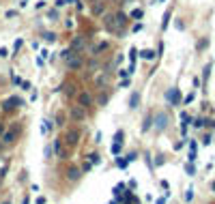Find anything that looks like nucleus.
I'll return each mask as SVG.
<instances>
[{
    "label": "nucleus",
    "mask_w": 215,
    "mask_h": 204,
    "mask_svg": "<svg viewBox=\"0 0 215 204\" xmlns=\"http://www.w3.org/2000/svg\"><path fill=\"white\" fill-rule=\"evenodd\" d=\"M69 116H71V121H75V122L84 121V118H86V108H82L80 103H78V105H73V108H71V112H69Z\"/></svg>",
    "instance_id": "obj_1"
},
{
    "label": "nucleus",
    "mask_w": 215,
    "mask_h": 204,
    "mask_svg": "<svg viewBox=\"0 0 215 204\" xmlns=\"http://www.w3.org/2000/svg\"><path fill=\"white\" fill-rule=\"evenodd\" d=\"M15 105H24V101H22L19 97H9V99L2 103V110H4V112H11Z\"/></svg>",
    "instance_id": "obj_2"
},
{
    "label": "nucleus",
    "mask_w": 215,
    "mask_h": 204,
    "mask_svg": "<svg viewBox=\"0 0 215 204\" xmlns=\"http://www.w3.org/2000/svg\"><path fill=\"white\" fill-rule=\"evenodd\" d=\"M17 140V129L13 127V129H4V133H2V142L9 146V144H13Z\"/></svg>",
    "instance_id": "obj_3"
},
{
    "label": "nucleus",
    "mask_w": 215,
    "mask_h": 204,
    "mask_svg": "<svg viewBox=\"0 0 215 204\" xmlns=\"http://www.w3.org/2000/svg\"><path fill=\"white\" fill-rule=\"evenodd\" d=\"M65 142H67L69 146H75V144L80 142V131H78V129H73V131H67V135H65Z\"/></svg>",
    "instance_id": "obj_4"
},
{
    "label": "nucleus",
    "mask_w": 215,
    "mask_h": 204,
    "mask_svg": "<svg viewBox=\"0 0 215 204\" xmlns=\"http://www.w3.org/2000/svg\"><path fill=\"white\" fill-rule=\"evenodd\" d=\"M67 65H69L71 69H80V67H82V60L75 56V52H71V56L67 58Z\"/></svg>",
    "instance_id": "obj_5"
},
{
    "label": "nucleus",
    "mask_w": 215,
    "mask_h": 204,
    "mask_svg": "<svg viewBox=\"0 0 215 204\" xmlns=\"http://www.w3.org/2000/svg\"><path fill=\"white\" fill-rule=\"evenodd\" d=\"M90 101H92V97H90L88 92H80V95H78V103H80L82 108H88Z\"/></svg>",
    "instance_id": "obj_6"
},
{
    "label": "nucleus",
    "mask_w": 215,
    "mask_h": 204,
    "mask_svg": "<svg viewBox=\"0 0 215 204\" xmlns=\"http://www.w3.org/2000/svg\"><path fill=\"white\" fill-rule=\"evenodd\" d=\"M103 22H105V28H108L110 32H116V30H118V28H116V19H114V15H108Z\"/></svg>",
    "instance_id": "obj_7"
},
{
    "label": "nucleus",
    "mask_w": 215,
    "mask_h": 204,
    "mask_svg": "<svg viewBox=\"0 0 215 204\" xmlns=\"http://www.w3.org/2000/svg\"><path fill=\"white\" fill-rule=\"evenodd\" d=\"M54 153L60 157V159H65L67 157V153H65V148H62V144H60V140H54Z\"/></svg>",
    "instance_id": "obj_8"
},
{
    "label": "nucleus",
    "mask_w": 215,
    "mask_h": 204,
    "mask_svg": "<svg viewBox=\"0 0 215 204\" xmlns=\"http://www.w3.org/2000/svg\"><path fill=\"white\" fill-rule=\"evenodd\" d=\"M67 176H69L71 181H78V178L82 176V170H80V168H69V170H67Z\"/></svg>",
    "instance_id": "obj_9"
},
{
    "label": "nucleus",
    "mask_w": 215,
    "mask_h": 204,
    "mask_svg": "<svg viewBox=\"0 0 215 204\" xmlns=\"http://www.w3.org/2000/svg\"><path fill=\"white\" fill-rule=\"evenodd\" d=\"M82 47H84V39H82V37H75V39L71 41V49H73V52H80Z\"/></svg>",
    "instance_id": "obj_10"
},
{
    "label": "nucleus",
    "mask_w": 215,
    "mask_h": 204,
    "mask_svg": "<svg viewBox=\"0 0 215 204\" xmlns=\"http://www.w3.org/2000/svg\"><path fill=\"white\" fill-rule=\"evenodd\" d=\"M114 19H116V28H121V26H125V24H127V15H125V13H116V15H114Z\"/></svg>",
    "instance_id": "obj_11"
},
{
    "label": "nucleus",
    "mask_w": 215,
    "mask_h": 204,
    "mask_svg": "<svg viewBox=\"0 0 215 204\" xmlns=\"http://www.w3.org/2000/svg\"><path fill=\"white\" fill-rule=\"evenodd\" d=\"M140 58H144V60H153V58H155V52H153V49H142V52H140Z\"/></svg>",
    "instance_id": "obj_12"
},
{
    "label": "nucleus",
    "mask_w": 215,
    "mask_h": 204,
    "mask_svg": "<svg viewBox=\"0 0 215 204\" xmlns=\"http://www.w3.org/2000/svg\"><path fill=\"white\" fill-rule=\"evenodd\" d=\"M92 13H95V15H101V13H103V2L95 0V4H92Z\"/></svg>",
    "instance_id": "obj_13"
},
{
    "label": "nucleus",
    "mask_w": 215,
    "mask_h": 204,
    "mask_svg": "<svg viewBox=\"0 0 215 204\" xmlns=\"http://www.w3.org/2000/svg\"><path fill=\"white\" fill-rule=\"evenodd\" d=\"M138 101H140V95H138V92H133V95H131V99H129V108H138Z\"/></svg>",
    "instance_id": "obj_14"
},
{
    "label": "nucleus",
    "mask_w": 215,
    "mask_h": 204,
    "mask_svg": "<svg viewBox=\"0 0 215 204\" xmlns=\"http://www.w3.org/2000/svg\"><path fill=\"white\" fill-rule=\"evenodd\" d=\"M88 161H90L92 165H95V163H99V161H101V157H99L97 153H90V155H88Z\"/></svg>",
    "instance_id": "obj_15"
},
{
    "label": "nucleus",
    "mask_w": 215,
    "mask_h": 204,
    "mask_svg": "<svg viewBox=\"0 0 215 204\" xmlns=\"http://www.w3.org/2000/svg\"><path fill=\"white\" fill-rule=\"evenodd\" d=\"M131 17L133 19H142V9H133L131 11Z\"/></svg>",
    "instance_id": "obj_16"
},
{
    "label": "nucleus",
    "mask_w": 215,
    "mask_h": 204,
    "mask_svg": "<svg viewBox=\"0 0 215 204\" xmlns=\"http://www.w3.org/2000/svg\"><path fill=\"white\" fill-rule=\"evenodd\" d=\"M157 127H159V129H164V127H166V116H164V114H161V116H157Z\"/></svg>",
    "instance_id": "obj_17"
},
{
    "label": "nucleus",
    "mask_w": 215,
    "mask_h": 204,
    "mask_svg": "<svg viewBox=\"0 0 215 204\" xmlns=\"http://www.w3.org/2000/svg\"><path fill=\"white\" fill-rule=\"evenodd\" d=\"M105 47H108V41H103V43H99V45L95 47V54H99V52H103Z\"/></svg>",
    "instance_id": "obj_18"
},
{
    "label": "nucleus",
    "mask_w": 215,
    "mask_h": 204,
    "mask_svg": "<svg viewBox=\"0 0 215 204\" xmlns=\"http://www.w3.org/2000/svg\"><path fill=\"white\" fill-rule=\"evenodd\" d=\"M112 153H114V155H118V153H121V144H118V142H114V146H112Z\"/></svg>",
    "instance_id": "obj_19"
},
{
    "label": "nucleus",
    "mask_w": 215,
    "mask_h": 204,
    "mask_svg": "<svg viewBox=\"0 0 215 204\" xmlns=\"http://www.w3.org/2000/svg\"><path fill=\"white\" fill-rule=\"evenodd\" d=\"M90 168H92V163H90V161H86L84 165H82V172H90Z\"/></svg>",
    "instance_id": "obj_20"
},
{
    "label": "nucleus",
    "mask_w": 215,
    "mask_h": 204,
    "mask_svg": "<svg viewBox=\"0 0 215 204\" xmlns=\"http://www.w3.org/2000/svg\"><path fill=\"white\" fill-rule=\"evenodd\" d=\"M135 54H138V49H131V52H129V58H131V65L135 62Z\"/></svg>",
    "instance_id": "obj_21"
},
{
    "label": "nucleus",
    "mask_w": 215,
    "mask_h": 204,
    "mask_svg": "<svg viewBox=\"0 0 215 204\" xmlns=\"http://www.w3.org/2000/svg\"><path fill=\"white\" fill-rule=\"evenodd\" d=\"M9 56V49L6 47H0V58H6Z\"/></svg>",
    "instance_id": "obj_22"
},
{
    "label": "nucleus",
    "mask_w": 215,
    "mask_h": 204,
    "mask_svg": "<svg viewBox=\"0 0 215 204\" xmlns=\"http://www.w3.org/2000/svg\"><path fill=\"white\" fill-rule=\"evenodd\" d=\"M22 45H24V41H22V39H17V41H15V43H13V49H19Z\"/></svg>",
    "instance_id": "obj_23"
},
{
    "label": "nucleus",
    "mask_w": 215,
    "mask_h": 204,
    "mask_svg": "<svg viewBox=\"0 0 215 204\" xmlns=\"http://www.w3.org/2000/svg\"><path fill=\"white\" fill-rule=\"evenodd\" d=\"M114 140H116V142H118V144H121V142H123V131H118V133H116V135H114Z\"/></svg>",
    "instance_id": "obj_24"
},
{
    "label": "nucleus",
    "mask_w": 215,
    "mask_h": 204,
    "mask_svg": "<svg viewBox=\"0 0 215 204\" xmlns=\"http://www.w3.org/2000/svg\"><path fill=\"white\" fill-rule=\"evenodd\" d=\"M194 198V189H187V193H185V200H191Z\"/></svg>",
    "instance_id": "obj_25"
},
{
    "label": "nucleus",
    "mask_w": 215,
    "mask_h": 204,
    "mask_svg": "<svg viewBox=\"0 0 215 204\" xmlns=\"http://www.w3.org/2000/svg\"><path fill=\"white\" fill-rule=\"evenodd\" d=\"M22 88H24V90H30V82L22 80Z\"/></svg>",
    "instance_id": "obj_26"
},
{
    "label": "nucleus",
    "mask_w": 215,
    "mask_h": 204,
    "mask_svg": "<svg viewBox=\"0 0 215 204\" xmlns=\"http://www.w3.org/2000/svg\"><path fill=\"white\" fill-rule=\"evenodd\" d=\"M118 75H121V78H127V75H129V69H121V71H118Z\"/></svg>",
    "instance_id": "obj_27"
},
{
    "label": "nucleus",
    "mask_w": 215,
    "mask_h": 204,
    "mask_svg": "<svg viewBox=\"0 0 215 204\" xmlns=\"http://www.w3.org/2000/svg\"><path fill=\"white\" fill-rule=\"evenodd\" d=\"M127 161H129V159H118V161H116V163H118L121 168H127Z\"/></svg>",
    "instance_id": "obj_28"
},
{
    "label": "nucleus",
    "mask_w": 215,
    "mask_h": 204,
    "mask_svg": "<svg viewBox=\"0 0 215 204\" xmlns=\"http://www.w3.org/2000/svg\"><path fill=\"white\" fill-rule=\"evenodd\" d=\"M148 127H151V116H148V118H146V121H144V127H142V129H144V131H146V129H148Z\"/></svg>",
    "instance_id": "obj_29"
},
{
    "label": "nucleus",
    "mask_w": 215,
    "mask_h": 204,
    "mask_svg": "<svg viewBox=\"0 0 215 204\" xmlns=\"http://www.w3.org/2000/svg\"><path fill=\"white\" fill-rule=\"evenodd\" d=\"M41 58H43V60H45V58H49V52H47V49H41Z\"/></svg>",
    "instance_id": "obj_30"
},
{
    "label": "nucleus",
    "mask_w": 215,
    "mask_h": 204,
    "mask_svg": "<svg viewBox=\"0 0 215 204\" xmlns=\"http://www.w3.org/2000/svg\"><path fill=\"white\" fill-rule=\"evenodd\" d=\"M45 41H56V37H54L52 32H47V35H45Z\"/></svg>",
    "instance_id": "obj_31"
},
{
    "label": "nucleus",
    "mask_w": 215,
    "mask_h": 204,
    "mask_svg": "<svg viewBox=\"0 0 215 204\" xmlns=\"http://www.w3.org/2000/svg\"><path fill=\"white\" fill-rule=\"evenodd\" d=\"M191 101H194V92H191V95H187V97H185V103H191Z\"/></svg>",
    "instance_id": "obj_32"
},
{
    "label": "nucleus",
    "mask_w": 215,
    "mask_h": 204,
    "mask_svg": "<svg viewBox=\"0 0 215 204\" xmlns=\"http://www.w3.org/2000/svg\"><path fill=\"white\" fill-rule=\"evenodd\" d=\"M202 125H204V121H200V118H198V121H194V127H202Z\"/></svg>",
    "instance_id": "obj_33"
},
{
    "label": "nucleus",
    "mask_w": 215,
    "mask_h": 204,
    "mask_svg": "<svg viewBox=\"0 0 215 204\" xmlns=\"http://www.w3.org/2000/svg\"><path fill=\"white\" fill-rule=\"evenodd\" d=\"M2 133H4V125H0V135H2Z\"/></svg>",
    "instance_id": "obj_34"
},
{
    "label": "nucleus",
    "mask_w": 215,
    "mask_h": 204,
    "mask_svg": "<svg viewBox=\"0 0 215 204\" xmlns=\"http://www.w3.org/2000/svg\"><path fill=\"white\" fill-rule=\"evenodd\" d=\"M164 202H166V200H164V198H161V200H157V202H155V204H164Z\"/></svg>",
    "instance_id": "obj_35"
},
{
    "label": "nucleus",
    "mask_w": 215,
    "mask_h": 204,
    "mask_svg": "<svg viewBox=\"0 0 215 204\" xmlns=\"http://www.w3.org/2000/svg\"><path fill=\"white\" fill-rule=\"evenodd\" d=\"M4 204H11V202H4Z\"/></svg>",
    "instance_id": "obj_36"
}]
</instances>
